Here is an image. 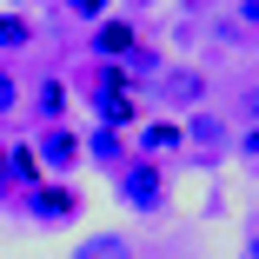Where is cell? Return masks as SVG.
<instances>
[{
  "label": "cell",
  "mask_w": 259,
  "mask_h": 259,
  "mask_svg": "<svg viewBox=\"0 0 259 259\" xmlns=\"http://www.w3.org/2000/svg\"><path fill=\"white\" fill-rule=\"evenodd\" d=\"M160 93L173 100V107H199V100H206V73H199V67H180V73L160 80Z\"/></svg>",
  "instance_id": "52a82bcc"
},
{
  "label": "cell",
  "mask_w": 259,
  "mask_h": 259,
  "mask_svg": "<svg viewBox=\"0 0 259 259\" xmlns=\"http://www.w3.org/2000/svg\"><path fill=\"white\" fill-rule=\"evenodd\" d=\"M113 180H120V206L126 213H166V173H160V160H140L133 153Z\"/></svg>",
  "instance_id": "6da1fadb"
},
{
  "label": "cell",
  "mask_w": 259,
  "mask_h": 259,
  "mask_svg": "<svg viewBox=\"0 0 259 259\" xmlns=\"http://www.w3.org/2000/svg\"><path fill=\"white\" fill-rule=\"evenodd\" d=\"M67 259H133V239H120V233H93V239H80Z\"/></svg>",
  "instance_id": "ba28073f"
},
{
  "label": "cell",
  "mask_w": 259,
  "mask_h": 259,
  "mask_svg": "<svg viewBox=\"0 0 259 259\" xmlns=\"http://www.w3.org/2000/svg\"><path fill=\"white\" fill-rule=\"evenodd\" d=\"M180 146H186V126L180 120H153V126L133 133V153H140V160H166V153H180Z\"/></svg>",
  "instance_id": "277c9868"
},
{
  "label": "cell",
  "mask_w": 259,
  "mask_h": 259,
  "mask_svg": "<svg viewBox=\"0 0 259 259\" xmlns=\"http://www.w3.org/2000/svg\"><path fill=\"white\" fill-rule=\"evenodd\" d=\"M67 7H73V14H87V20H100V14H107V0H67Z\"/></svg>",
  "instance_id": "5bb4252c"
},
{
  "label": "cell",
  "mask_w": 259,
  "mask_h": 259,
  "mask_svg": "<svg viewBox=\"0 0 259 259\" xmlns=\"http://www.w3.org/2000/svg\"><path fill=\"white\" fill-rule=\"evenodd\" d=\"M87 160H100V166L120 173V166L133 160V153H126V133H120V126H93V133H87Z\"/></svg>",
  "instance_id": "5b68a950"
},
{
  "label": "cell",
  "mask_w": 259,
  "mask_h": 259,
  "mask_svg": "<svg viewBox=\"0 0 259 259\" xmlns=\"http://www.w3.org/2000/svg\"><path fill=\"white\" fill-rule=\"evenodd\" d=\"M133 47H140L133 20H100V33H93V54H100V60H126Z\"/></svg>",
  "instance_id": "8992f818"
},
{
  "label": "cell",
  "mask_w": 259,
  "mask_h": 259,
  "mask_svg": "<svg viewBox=\"0 0 259 259\" xmlns=\"http://www.w3.org/2000/svg\"><path fill=\"white\" fill-rule=\"evenodd\" d=\"M14 107H20V80L0 67V113H14Z\"/></svg>",
  "instance_id": "7c38bea8"
},
{
  "label": "cell",
  "mask_w": 259,
  "mask_h": 259,
  "mask_svg": "<svg viewBox=\"0 0 259 259\" xmlns=\"http://www.w3.org/2000/svg\"><path fill=\"white\" fill-rule=\"evenodd\" d=\"M239 113H246V120L259 126V87H246V93H239Z\"/></svg>",
  "instance_id": "4fadbf2b"
},
{
  "label": "cell",
  "mask_w": 259,
  "mask_h": 259,
  "mask_svg": "<svg viewBox=\"0 0 259 259\" xmlns=\"http://www.w3.org/2000/svg\"><path fill=\"white\" fill-rule=\"evenodd\" d=\"M246 259H259V233H252V239H246Z\"/></svg>",
  "instance_id": "e0dca14e"
},
{
  "label": "cell",
  "mask_w": 259,
  "mask_h": 259,
  "mask_svg": "<svg viewBox=\"0 0 259 259\" xmlns=\"http://www.w3.org/2000/svg\"><path fill=\"white\" fill-rule=\"evenodd\" d=\"M186 140H193V146H220V140H226V126L199 113V120H186Z\"/></svg>",
  "instance_id": "8fae6325"
},
{
  "label": "cell",
  "mask_w": 259,
  "mask_h": 259,
  "mask_svg": "<svg viewBox=\"0 0 259 259\" xmlns=\"http://www.w3.org/2000/svg\"><path fill=\"white\" fill-rule=\"evenodd\" d=\"M246 160H252V166H259V126H252V133H246Z\"/></svg>",
  "instance_id": "2e32d148"
},
{
  "label": "cell",
  "mask_w": 259,
  "mask_h": 259,
  "mask_svg": "<svg viewBox=\"0 0 259 259\" xmlns=\"http://www.w3.org/2000/svg\"><path fill=\"white\" fill-rule=\"evenodd\" d=\"M33 113H40V120H60V113H67V80H40Z\"/></svg>",
  "instance_id": "30bf717a"
},
{
  "label": "cell",
  "mask_w": 259,
  "mask_h": 259,
  "mask_svg": "<svg viewBox=\"0 0 259 259\" xmlns=\"http://www.w3.org/2000/svg\"><path fill=\"white\" fill-rule=\"evenodd\" d=\"M80 206H87V199H80L67 180H40V186L27 193V213H33L40 226H67V220H80Z\"/></svg>",
  "instance_id": "7a4b0ae2"
},
{
  "label": "cell",
  "mask_w": 259,
  "mask_h": 259,
  "mask_svg": "<svg viewBox=\"0 0 259 259\" xmlns=\"http://www.w3.org/2000/svg\"><path fill=\"white\" fill-rule=\"evenodd\" d=\"M0 173H7V146H0Z\"/></svg>",
  "instance_id": "ac0fdd59"
},
{
  "label": "cell",
  "mask_w": 259,
  "mask_h": 259,
  "mask_svg": "<svg viewBox=\"0 0 259 259\" xmlns=\"http://www.w3.org/2000/svg\"><path fill=\"white\" fill-rule=\"evenodd\" d=\"M33 33H40V27H33L27 14H14V7H7V14H0V60L20 54V47H33Z\"/></svg>",
  "instance_id": "9c48e42d"
},
{
  "label": "cell",
  "mask_w": 259,
  "mask_h": 259,
  "mask_svg": "<svg viewBox=\"0 0 259 259\" xmlns=\"http://www.w3.org/2000/svg\"><path fill=\"white\" fill-rule=\"evenodd\" d=\"M33 153H40V166H54V173H73L87 146H80V133H73V126H47V133L33 140Z\"/></svg>",
  "instance_id": "3957f363"
},
{
  "label": "cell",
  "mask_w": 259,
  "mask_h": 259,
  "mask_svg": "<svg viewBox=\"0 0 259 259\" xmlns=\"http://www.w3.org/2000/svg\"><path fill=\"white\" fill-rule=\"evenodd\" d=\"M239 27H259V0H246V7H239Z\"/></svg>",
  "instance_id": "9a60e30c"
}]
</instances>
